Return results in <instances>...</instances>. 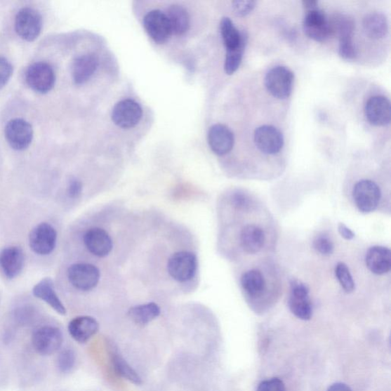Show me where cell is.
I'll return each instance as SVG.
<instances>
[{"instance_id":"cell-1","label":"cell","mask_w":391,"mask_h":391,"mask_svg":"<svg viewBox=\"0 0 391 391\" xmlns=\"http://www.w3.org/2000/svg\"><path fill=\"white\" fill-rule=\"evenodd\" d=\"M294 74L289 67L276 66L269 71L265 79L266 88L279 100L289 98L293 91Z\"/></svg>"},{"instance_id":"cell-2","label":"cell","mask_w":391,"mask_h":391,"mask_svg":"<svg viewBox=\"0 0 391 391\" xmlns=\"http://www.w3.org/2000/svg\"><path fill=\"white\" fill-rule=\"evenodd\" d=\"M26 83L29 88L41 94H46L53 89L56 81L54 69L46 62L31 65L25 73Z\"/></svg>"},{"instance_id":"cell-3","label":"cell","mask_w":391,"mask_h":391,"mask_svg":"<svg viewBox=\"0 0 391 391\" xmlns=\"http://www.w3.org/2000/svg\"><path fill=\"white\" fill-rule=\"evenodd\" d=\"M42 17L34 8L25 7L17 13L15 19V29L18 36L26 41H33L39 37L42 29Z\"/></svg>"},{"instance_id":"cell-4","label":"cell","mask_w":391,"mask_h":391,"mask_svg":"<svg viewBox=\"0 0 391 391\" xmlns=\"http://www.w3.org/2000/svg\"><path fill=\"white\" fill-rule=\"evenodd\" d=\"M64 336L58 327L46 326L33 333L32 343L34 350L41 355H51L62 347Z\"/></svg>"},{"instance_id":"cell-5","label":"cell","mask_w":391,"mask_h":391,"mask_svg":"<svg viewBox=\"0 0 391 391\" xmlns=\"http://www.w3.org/2000/svg\"><path fill=\"white\" fill-rule=\"evenodd\" d=\"M197 269V258L190 251H178L168 260V271L178 282L188 281L194 277Z\"/></svg>"},{"instance_id":"cell-6","label":"cell","mask_w":391,"mask_h":391,"mask_svg":"<svg viewBox=\"0 0 391 391\" xmlns=\"http://www.w3.org/2000/svg\"><path fill=\"white\" fill-rule=\"evenodd\" d=\"M34 136L32 126L23 119H13L8 121L5 137L8 145L15 151L28 149Z\"/></svg>"},{"instance_id":"cell-7","label":"cell","mask_w":391,"mask_h":391,"mask_svg":"<svg viewBox=\"0 0 391 391\" xmlns=\"http://www.w3.org/2000/svg\"><path fill=\"white\" fill-rule=\"evenodd\" d=\"M352 196L359 210L362 213H369L376 210L381 193L380 187L375 182L362 180L354 186Z\"/></svg>"},{"instance_id":"cell-8","label":"cell","mask_w":391,"mask_h":391,"mask_svg":"<svg viewBox=\"0 0 391 391\" xmlns=\"http://www.w3.org/2000/svg\"><path fill=\"white\" fill-rule=\"evenodd\" d=\"M67 277L75 289L89 291L98 286L100 272L99 269L93 265L78 263L72 265L68 268Z\"/></svg>"},{"instance_id":"cell-9","label":"cell","mask_w":391,"mask_h":391,"mask_svg":"<svg viewBox=\"0 0 391 391\" xmlns=\"http://www.w3.org/2000/svg\"><path fill=\"white\" fill-rule=\"evenodd\" d=\"M56 230L47 223H42L34 227L29 234V246L34 253L48 256L56 246Z\"/></svg>"},{"instance_id":"cell-10","label":"cell","mask_w":391,"mask_h":391,"mask_svg":"<svg viewBox=\"0 0 391 391\" xmlns=\"http://www.w3.org/2000/svg\"><path fill=\"white\" fill-rule=\"evenodd\" d=\"M303 29L310 39L317 42H324L331 37L329 19L319 8L306 12Z\"/></svg>"},{"instance_id":"cell-11","label":"cell","mask_w":391,"mask_h":391,"mask_svg":"<svg viewBox=\"0 0 391 391\" xmlns=\"http://www.w3.org/2000/svg\"><path fill=\"white\" fill-rule=\"evenodd\" d=\"M254 141L260 152L265 154H275L284 146V138L279 129L269 125L260 126L256 129Z\"/></svg>"},{"instance_id":"cell-12","label":"cell","mask_w":391,"mask_h":391,"mask_svg":"<svg viewBox=\"0 0 391 391\" xmlns=\"http://www.w3.org/2000/svg\"><path fill=\"white\" fill-rule=\"evenodd\" d=\"M143 117V109L135 100L127 99L116 104L112 109V119L124 128L135 127Z\"/></svg>"},{"instance_id":"cell-13","label":"cell","mask_w":391,"mask_h":391,"mask_svg":"<svg viewBox=\"0 0 391 391\" xmlns=\"http://www.w3.org/2000/svg\"><path fill=\"white\" fill-rule=\"evenodd\" d=\"M306 284L298 281L291 282L289 307L292 314L302 320H310L312 315V303Z\"/></svg>"},{"instance_id":"cell-14","label":"cell","mask_w":391,"mask_h":391,"mask_svg":"<svg viewBox=\"0 0 391 391\" xmlns=\"http://www.w3.org/2000/svg\"><path fill=\"white\" fill-rule=\"evenodd\" d=\"M143 24L147 33L158 44H163L171 37L168 17L161 11L147 13L144 17Z\"/></svg>"},{"instance_id":"cell-15","label":"cell","mask_w":391,"mask_h":391,"mask_svg":"<svg viewBox=\"0 0 391 391\" xmlns=\"http://www.w3.org/2000/svg\"><path fill=\"white\" fill-rule=\"evenodd\" d=\"M364 115L373 126L389 125L391 119L390 100L384 95H375L371 98L364 106Z\"/></svg>"},{"instance_id":"cell-16","label":"cell","mask_w":391,"mask_h":391,"mask_svg":"<svg viewBox=\"0 0 391 391\" xmlns=\"http://www.w3.org/2000/svg\"><path fill=\"white\" fill-rule=\"evenodd\" d=\"M208 143L216 154L222 156L232 151L234 138L233 133L227 126L216 124L208 130Z\"/></svg>"},{"instance_id":"cell-17","label":"cell","mask_w":391,"mask_h":391,"mask_svg":"<svg viewBox=\"0 0 391 391\" xmlns=\"http://www.w3.org/2000/svg\"><path fill=\"white\" fill-rule=\"evenodd\" d=\"M25 256L18 246L7 247L0 251V267L8 279L18 277L23 270Z\"/></svg>"},{"instance_id":"cell-18","label":"cell","mask_w":391,"mask_h":391,"mask_svg":"<svg viewBox=\"0 0 391 391\" xmlns=\"http://www.w3.org/2000/svg\"><path fill=\"white\" fill-rule=\"evenodd\" d=\"M84 245L95 256H107L112 249V241L110 234L100 228H92L86 232L84 237Z\"/></svg>"},{"instance_id":"cell-19","label":"cell","mask_w":391,"mask_h":391,"mask_svg":"<svg viewBox=\"0 0 391 391\" xmlns=\"http://www.w3.org/2000/svg\"><path fill=\"white\" fill-rule=\"evenodd\" d=\"M100 326L97 320L88 316L77 317L68 325V331L74 340L79 343H86L98 333Z\"/></svg>"},{"instance_id":"cell-20","label":"cell","mask_w":391,"mask_h":391,"mask_svg":"<svg viewBox=\"0 0 391 391\" xmlns=\"http://www.w3.org/2000/svg\"><path fill=\"white\" fill-rule=\"evenodd\" d=\"M99 59L93 54H86L77 57L73 62L72 73L73 80L77 85L88 82L97 71Z\"/></svg>"},{"instance_id":"cell-21","label":"cell","mask_w":391,"mask_h":391,"mask_svg":"<svg viewBox=\"0 0 391 391\" xmlns=\"http://www.w3.org/2000/svg\"><path fill=\"white\" fill-rule=\"evenodd\" d=\"M32 292L34 297L45 301L58 314L62 316L66 314V309L62 300L58 298L54 282L51 278L46 277L39 281L34 286Z\"/></svg>"},{"instance_id":"cell-22","label":"cell","mask_w":391,"mask_h":391,"mask_svg":"<svg viewBox=\"0 0 391 391\" xmlns=\"http://www.w3.org/2000/svg\"><path fill=\"white\" fill-rule=\"evenodd\" d=\"M366 263L369 271L377 275L388 273L391 268L390 250L383 246H373L369 249Z\"/></svg>"},{"instance_id":"cell-23","label":"cell","mask_w":391,"mask_h":391,"mask_svg":"<svg viewBox=\"0 0 391 391\" xmlns=\"http://www.w3.org/2000/svg\"><path fill=\"white\" fill-rule=\"evenodd\" d=\"M241 246L246 253L255 255L263 249L265 234L264 231L256 225H247L241 232Z\"/></svg>"},{"instance_id":"cell-24","label":"cell","mask_w":391,"mask_h":391,"mask_svg":"<svg viewBox=\"0 0 391 391\" xmlns=\"http://www.w3.org/2000/svg\"><path fill=\"white\" fill-rule=\"evenodd\" d=\"M363 29L366 36L375 40L384 39L389 31V25L385 14L370 13L364 17Z\"/></svg>"},{"instance_id":"cell-25","label":"cell","mask_w":391,"mask_h":391,"mask_svg":"<svg viewBox=\"0 0 391 391\" xmlns=\"http://www.w3.org/2000/svg\"><path fill=\"white\" fill-rule=\"evenodd\" d=\"M170 25L171 34L182 36L190 28V16L186 8L182 6L171 5L166 14Z\"/></svg>"},{"instance_id":"cell-26","label":"cell","mask_w":391,"mask_h":391,"mask_svg":"<svg viewBox=\"0 0 391 391\" xmlns=\"http://www.w3.org/2000/svg\"><path fill=\"white\" fill-rule=\"evenodd\" d=\"M329 22L331 37L336 36L338 41L353 39L355 22L350 16L337 13Z\"/></svg>"},{"instance_id":"cell-27","label":"cell","mask_w":391,"mask_h":391,"mask_svg":"<svg viewBox=\"0 0 391 391\" xmlns=\"http://www.w3.org/2000/svg\"><path fill=\"white\" fill-rule=\"evenodd\" d=\"M220 32L227 51L238 48L243 41L248 39L247 33L240 32L228 17L222 19Z\"/></svg>"},{"instance_id":"cell-28","label":"cell","mask_w":391,"mask_h":391,"mask_svg":"<svg viewBox=\"0 0 391 391\" xmlns=\"http://www.w3.org/2000/svg\"><path fill=\"white\" fill-rule=\"evenodd\" d=\"M128 317L139 325H147L161 314L158 304L149 303L132 307L128 311Z\"/></svg>"},{"instance_id":"cell-29","label":"cell","mask_w":391,"mask_h":391,"mask_svg":"<svg viewBox=\"0 0 391 391\" xmlns=\"http://www.w3.org/2000/svg\"><path fill=\"white\" fill-rule=\"evenodd\" d=\"M242 289L253 298L262 295L265 289V280L262 273L258 270H251L243 274L241 278Z\"/></svg>"},{"instance_id":"cell-30","label":"cell","mask_w":391,"mask_h":391,"mask_svg":"<svg viewBox=\"0 0 391 391\" xmlns=\"http://www.w3.org/2000/svg\"><path fill=\"white\" fill-rule=\"evenodd\" d=\"M112 366L119 376L135 385H141L143 380L138 373L118 352L112 353Z\"/></svg>"},{"instance_id":"cell-31","label":"cell","mask_w":391,"mask_h":391,"mask_svg":"<svg viewBox=\"0 0 391 391\" xmlns=\"http://www.w3.org/2000/svg\"><path fill=\"white\" fill-rule=\"evenodd\" d=\"M247 41L248 39L243 41L238 48L227 51L224 65L225 72L227 74L232 75L237 72L241 63Z\"/></svg>"},{"instance_id":"cell-32","label":"cell","mask_w":391,"mask_h":391,"mask_svg":"<svg viewBox=\"0 0 391 391\" xmlns=\"http://www.w3.org/2000/svg\"><path fill=\"white\" fill-rule=\"evenodd\" d=\"M336 276L343 289L347 293L354 291L355 285L350 268L343 263H338L335 269Z\"/></svg>"},{"instance_id":"cell-33","label":"cell","mask_w":391,"mask_h":391,"mask_svg":"<svg viewBox=\"0 0 391 391\" xmlns=\"http://www.w3.org/2000/svg\"><path fill=\"white\" fill-rule=\"evenodd\" d=\"M76 362V354L72 350H65L58 355L57 366L58 370L62 373L71 371Z\"/></svg>"},{"instance_id":"cell-34","label":"cell","mask_w":391,"mask_h":391,"mask_svg":"<svg viewBox=\"0 0 391 391\" xmlns=\"http://www.w3.org/2000/svg\"><path fill=\"white\" fill-rule=\"evenodd\" d=\"M338 55L347 60H354L357 56V49H356L353 39L340 40Z\"/></svg>"},{"instance_id":"cell-35","label":"cell","mask_w":391,"mask_h":391,"mask_svg":"<svg viewBox=\"0 0 391 391\" xmlns=\"http://www.w3.org/2000/svg\"><path fill=\"white\" fill-rule=\"evenodd\" d=\"M314 247L319 253L323 256L332 255L334 251L333 242L326 234H320L314 241Z\"/></svg>"},{"instance_id":"cell-36","label":"cell","mask_w":391,"mask_h":391,"mask_svg":"<svg viewBox=\"0 0 391 391\" xmlns=\"http://www.w3.org/2000/svg\"><path fill=\"white\" fill-rule=\"evenodd\" d=\"M13 73V67L10 60L4 56H0V89L4 88Z\"/></svg>"},{"instance_id":"cell-37","label":"cell","mask_w":391,"mask_h":391,"mask_svg":"<svg viewBox=\"0 0 391 391\" xmlns=\"http://www.w3.org/2000/svg\"><path fill=\"white\" fill-rule=\"evenodd\" d=\"M256 6V1L250 0H239L232 3V10L237 16L243 17L253 11Z\"/></svg>"},{"instance_id":"cell-38","label":"cell","mask_w":391,"mask_h":391,"mask_svg":"<svg viewBox=\"0 0 391 391\" xmlns=\"http://www.w3.org/2000/svg\"><path fill=\"white\" fill-rule=\"evenodd\" d=\"M257 391H285V385L281 379L274 378L263 381Z\"/></svg>"},{"instance_id":"cell-39","label":"cell","mask_w":391,"mask_h":391,"mask_svg":"<svg viewBox=\"0 0 391 391\" xmlns=\"http://www.w3.org/2000/svg\"><path fill=\"white\" fill-rule=\"evenodd\" d=\"M82 183L79 180L72 179L69 182L67 194L69 197L73 199L79 197L82 193Z\"/></svg>"},{"instance_id":"cell-40","label":"cell","mask_w":391,"mask_h":391,"mask_svg":"<svg viewBox=\"0 0 391 391\" xmlns=\"http://www.w3.org/2000/svg\"><path fill=\"white\" fill-rule=\"evenodd\" d=\"M33 312L32 310L22 308L16 312L15 319L21 324H28L32 322Z\"/></svg>"},{"instance_id":"cell-41","label":"cell","mask_w":391,"mask_h":391,"mask_svg":"<svg viewBox=\"0 0 391 391\" xmlns=\"http://www.w3.org/2000/svg\"><path fill=\"white\" fill-rule=\"evenodd\" d=\"M232 199L234 206H236L239 208H245L249 204L248 198H247L244 194H234Z\"/></svg>"},{"instance_id":"cell-42","label":"cell","mask_w":391,"mask_h":391,"mask_svg":"<svg viewBox=\"0 0 391 391\" xmlns=\"http://www.w3.org/2000/svg\"><path fill=\"white\" fill-rule=\"evenodd\" d=\"M338 230L340 236L346 240H352L354 237V233L343 223L338 224Z\"/></svg>"},{"instance_id":"cell-43","label":"cell","mask_w":391,"mask_h":391,"mask_svg":"<svg viewBox=\"0 0 391 391\" xmlns=\"http://www.w3.org/2000/svg\"><path fill=\"white\" fill-rule=\"evenodd\" d=\"M302 4L306 12L319 8V3L317 1H314V0H304Z\"/></svg>"},{"instance_id":"cell-44","label":"cell","mask_w":391,"mask_h":391,"mask_svg":"<svg viewBox=\"0 0 391 391\" xmlns=\"http://www.w3.org/2000/svg\"><path fill=\"white\" fill-rule=\"evenodd\" d=\"M327 391H352V389L345 384L336 383L330 386Z\"/></svg>"}]
</instances>
